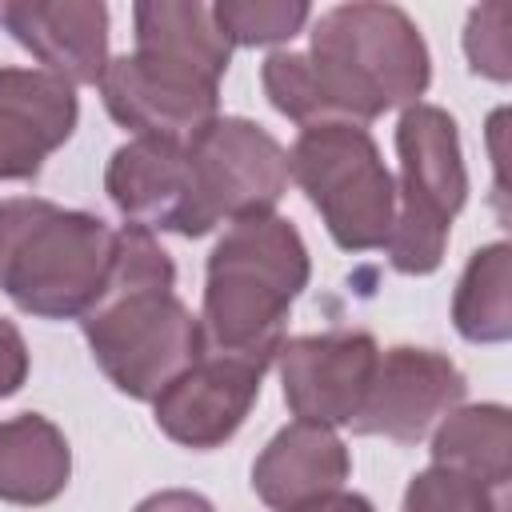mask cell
I'll list each match as a JSON object with an SVG mask.
<instances>
[{
    "label": "cell",
    "mask_w": 512,
    "mask_h": 512,
    "mask_svg": "<svg viewBox=\"0 0 512 512\" xmlns=\"http://www.w3.org/2000/svg\"><path fill=\"white\" fill-rule=\"evenodd\" d=\"M28 364H32V360H28V344H24L20 328H16L8 316H0V400L16 396V392L24 388Z\"/></svg>",
    "instance_id": "23"
},
{
    "label": "cell",
    "mask_w": 512,
    "mask_h": 512,
    "mask_svg": "<svg viewBox=\"0 0 512 512\" xmlns=\"http://www.w3.org/2000/svg\"><path fill=\"white\" fill-rule=\"evenodd\" d=\"M312 124H368L412 108L428 92L432 56L416 20L380 0H352L320 12L304 52Z\"/></svg>",
    "instance_id": "2"
},
{
    "label": "cell",
    "mask_w": 512,
    "mask_h": 512,
    "mask_svg": "<svg viewBox=\"0 0 512 512\" xmlns=\"http://www.w3.org/2000/svg\"><path fill=\"white\" fill-rule=\"evenodd\" d=\"M80 332L108 384L132 400H156L204 352V324L176 296V264L152 232L124 224L104 296L80 316Z\"/></svg>",
    "instance_id": "1"
},
{
    "label": "cell",
    "mask_w": 512,
    "mask_h": 512,
    "mask_svg": "<svg viewBox=\"0 0 512 512\" xmlns=\"http://www.w3.org/2000/svg\"><path fill=\"white\" fill-rule=\"evenodd\" d=\"M432 464L456 468L508 500L512 484V412L504 404H460L432 432Z\"/></svg>",
    "instance_id": "17"
},
{
    "label": "cell",
    "mask_w": 512,
    "mask_h": 512,
    "mask_svg": "<svg viewBox=\"0 0 512 512\" xmlns=\"http://www.w3.org/2000/svg\"><path fill=\"white\" fill-rule=\"evenodd\" d=\"M96 88L108 116L136 136L188 140L220 116V76L164 48L112 56Z\"/></svg>",
    "instance_id": "8"
},
{
    "label": "cell",
    "mask_w": 512,
    "mask_h": 512,
    "mask_svg": "<svg viewBox=\"0 0 512 512\" xmlns=\"http://www.w3.org/2000/svg\"><path fill=\"white\" fill-rule=\"evenodd\" d=\"M72 476V448L64 432L40 416L20 412L0 420V500L20 508L52 504Z\"/></svg>",
    "instance_id": "16"
},
{
    "label": "cell",
    "mask_w": 512,
    "mask_h": 512,
    "mask_svg": "<svg viewBox=\"0 0 512 512\" xmlns=\"http://www.w3.org/2000/svg\"><path fill=\"white\" fill-rule=\"evenodd\" d=\"M464 56L476 76H488L496 84L512 80V48H508V4L488 0L468 12L464 24Z\"/></svg>",
    "instance_id": "22"
},
{
    "label": "cell",
    "mask_w": 512,
    "mask_h": 512,
    "mask_svg": "<svg viewBox=\"0 0 512 512\" xmlns=\"http://www.w3.org/2000/svg\"><path fill=\"white\" fill-rule=\"evenodd\" d=\"M0 24L28 48L44 72L64 84H100L108 68V4L104 0H12Z\"/></svg>",
    "instance_id": "14"
},
{
    "label": "cell",
    "mask_w": 512,
    "mask_h": 512,
    "mask_svg": "<svg viewBox=\"0 0 512 512\" xmlns=\"http://www.w3.org/2000/svg\"><path fill=\"white\" fill-rule=\"evenodd\" d=\"M288 180L300 184L320 212L328 236L344 252H372L388 244L396 216V180L364 124L328 120L300 128L288 148Z\"/></svg>",
    "instance_id": "6"
},
{
    "label": "cell",
    "mask_w": 512,
    "mask_h": 512,
    "mask_svg": "<svg viewBox=\"0 0 512 512\" xmlns=\"http://www.w3.org/2000/svg\"><path fill=\"white\" fill-rule=\"evenodd\" d=\"M116 232L44 196L0 200V292L28 316L80 320L104 296Z\"/></svg>",
    "instance_id": "4"
},
{
    "label": "cell",
    "mask_w": 512,
    "mask_h": 512,
    "mask_svg": "<svg viewBox=\"0 0 512 512\" xmlns=\"http://www.w3.org/2000/svg\"><path fill=\"white\" fill-rule=\"evenodd\" d=\"M452 324L468 344H504L512 336V248L504 240L468 256L452 292Z\"/></svg>",
    "instance_id": "18"
},
{
    "label": "cell",
    "mask_w": 512,
    "mask_h": 512,
    "mask_svg": "<svg viewBox=\"0 0 512 512\" xmlns=\"http://www.w3.org/2000/svg\"><path fill=\"white\" fill-rule=\"evenodd\" d=\"M380 344L372 332L332 328L316 336H284L276 348V372L284 384V404L304 424L352 428L364 408Z\"/></svg>",
    "instance_id": "9"
},
{
    "label": "cell",
    "mask_w": 512,
    "mask_h": 512,
    "mask_svg": "<svg viewBox=\"0 0 512 512\" xmlns=\"http://www.w3.org/2000/svg\"><path fill=\"white\" fill-rule=\"evenodd\" d=\"M464 396L468 380L444 352L396 344L380 352L352 432L388 436L396 444H420L452 408L464 404Z\"/></svg>",
    "instance_id": "10"
},
{
    "label": "cell",
    "mask_w": 512,
    "mask_h": 512,
    "mask_svg": "<svg viewBox=\"0 0 512 512\" xmlns=\"http://www.w3.org/2000/svg\"><path fill=\"white\" fill-rule=\"evenodd\" d=\"M352 472V456L336 428L292 420L280 428L252 464V492L272 512H304L340 492Z\"/></svg>",
    "instance_id": "15"
},
{
    "label": "cell",
    "mask_w": 512,
    "mask_h": 512,
    "mask_svg": "<svg viewBox=\"0 0 512 512\" xmlns=\"http://www.w3.org/2000/svg\"><path fill=\"white\" fill-rule=\"evenodd\" d=\"M104 192L128 224L192 240V172L184 140L132 136L108 156Z\"/></svg>",
    "instance_id": "12"
},
{
    "label": "cell",
    "mask_w": 512,
    "mask_h": 512,
    "mask_svg": "<svg viewBox=\"0 0 512 512\" xmlns=\"http://www.w3.org/2000/svg\"><path fill=\"white\" fill-rule=\"evenodd\" d=\"M400 512H508V500L456 468L428 464L408 480Z\"/></svg>",
    "instance_id": "21"
},
{
    "label": "cell",
    "mask_w": 512,
    "mask_h": 512,
    "mask_svg": "<svg viewBox=\"0 0 512 512\" xmlns=\"http://www.w3.org/2000/svg\"><path fill=\"white\" fill-rule=\"evenodd\" d=\"M80 120L76 88L44 68H0V180H36Z\"/></svg>",
    "instance_id": "13"
},
{
    "label": "cell",
    "mask_w": 512,
    "mask_h": 512,
    "mask_svg": "<svg viewBox=\"0 0 512 512\" xmlns=\"http://www.w3.org/2000/svg\"><path fill=\"white\" fill-rule=\"evenodd\" d=\"M396 216L388 232V264L404 276L440 268L456 212L468 200V168L460 128L440 104H412L396 120Z\"/></svg>",
    "instance_id": "5"
},
{
    "label": "cell",
    "mask_w": 512,
    "mask_h": 512,
    "mask_svg": "<svg viewBox=\"0 0 512 512\" xmlns=\"http://www.w3.org/2000/svg\"><path fill=\"white\" fill-rule=\"evenodd\" d=\"M308 276V244L292 220L268 212L228 224L204 268V340L220 356H240L268 372Z\"/></svg>",
    "instance_id": "3"
},
{
    "label": "cell",
    "mask_w": 512,
    "mask_h": 512,
    "mask_svg": "<svg viewBox=\"0 0 512 512\" xmlns=\"http://www.w3.org/2000/svg\"><path fill=\"white\" fill-rule=\"evenodd\" d=\"M304 512H376L372 508V500L368 496H360V492H332V496H324L320 504H312V508H304Z\"/></svg>",
    "instance_id": "25"
},
{
    "label": "cell",
    "mask_w": 512,
    "mask_h": 512,
    "mask_svg": "<svg viewBox=\"0 0 512 512\" xmlns=\"http://www.w3.org/2000/svg\"><path fill=\"white\" fill-rule=\"evenodd\" d=\"M260 380L264 368L240 356H200L152 400L156 428L192 452L220 448L240 432L252 404L260 400Z\"/></svg>",
    "instance_id": "11"
},
{
    "label": "cell",
    "mask_w": 512,
    "mask_h": 512,
    "mask_svg": "<svg viewBox=\"0 0 512 512\" xmlns=\"http://www.w3.org/2000/svg\"><path fill=\"white\" fill-rule=\"evenodd\" d=\"M192 172V240L216 224L276 212L288 192V148L244 116H216L184 140Z\"/></svg>",
    "instance_id": "7"
},
{
    "label": "cell",
    "mask_w": 512,
    "mask_h": 512,
    "mask_svg": "<svg viewBox=\"0 0 512 512\" xmlns=\"http://www.w3.org/2000/svg\"><path fill=\"white\" fill-rule=\"evenodd\" d=\"M136 512H216V508L208 496H200L192 488H164V492H152L148 500H140Z\"/></svg>",
    "instance_id": "24"
},
{
    "label": "cell",
    "mask_w": 512,
    "mask_h": 512,
    "mask_svg": "<svg viewBox=\"0 0 512 512\" xmlns=\"http://www.w3.org/2000/svg\"><path fill=\"white\" fill-rule=\"evenodd\" d=\"M132 28L136 48H164L216 76L228 72L232 44L220 36L212 8L200 0H140L132 4Z\"/></svg>",
    "instance_id": "19"
},
{
    "label": "cell",
    "mask_w": 512,
    "mask_h": 512,
    "mask_svg": "<svg viewBox=\"0 0 512 512\" xmlns=\"http://www.w3.org/2000/svg\"><path fill=\"white\" fill-rule=\"evenodd\" d=\"M212 20L232 48H264L292 40L312 20V8L304 0H220Z\"/></svg>",
    "instance_id": "20"
}]
</instances>
